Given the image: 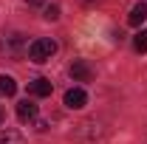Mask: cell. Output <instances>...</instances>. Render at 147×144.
<instances>
[{
    "label": "cell",
    "instance_id": "obj_1",
    "mask_svg": "<svg viewBox=\"0 0 147 144\" xmlns=\"http://www.w3.org/2000/svg\"><path fill=\"white\" fill-rule=\"evenodd\" d=\"M54 54H57V42L51 40V37H40V40H34V42L28 45V59L37 62V65L48 62Z\"/></svg>",
    "mask_w": 147,
    "mask_h": 144
},
{
    "label": "cell",
    "instance_id": "obj_5",
    "mask_svg": "<svg viewBox=\"0 0 147 144\" xmlns=\"http://www.w3.org/2000/svg\"><path fill=\"white\" fill-rule=\"evenodd\" d=\"M71 76L76 79V82H91L93 71H91V65H88L85 59H74L71 62Z\"/></svg>",
    "mask_w": 147,
    "mask_h": 144
},
{
    "label": "cell",
    "instance_id": "obj_7",
    "mask_svg": "<svg viewBox=\"0 0 147 144\" xmlns=\"http://www.w3.org/2000/svg\"><path fill=\"white\" fill-rule=\"evenodd\" d=\"M144 20H147V0H142V3H136V6H133V11H130L127 23H130V26H136V28H139V26H142Z\"/></svg>",
    "mask_w": 147,
    "mask_h": 144
},
{
    "label": "cell",
    "instance_id": "obj_13",
    "mask_svg": "<svg viewBox=\"0 0 147 144\" xmlns=\"http://www.w3.org/2000/svg\"><path fill=\"white\" fill-rule=\"evenodd\" d=\"M0 124H3V110H0Z\"/></svg>",
    "mask_w": 147,
    "mask_h": 144
},
{
    "label": "cell",
    "instance_id": "obj_6",
    "mask_svg": "<svg viewBox=\"0 0 147 144\" xmlns=\"http://www.w3.org/2000/svg\"><path fill=\"white\" fill-rule=\"evenodd\" d=\"M17 119H20V122H34V119H37V105L31 102V99L17 102Z\"/></svg>",
    "mask_w": 147,
    "mask_h": 144
},
{
    "label": "cell",
    "instance_id": "obj_3",
    "mask_svg": "<svg viewBox=\"0 0 147 144\" xmlns=\"http://www.w3.org/2000/svg\"><path fill=\"white\" fill-rule=\"evenodd\" d=\"M88 105V93L82 88H71V90H65V108H71V110H79V108H85Z\"/></svg>",
    "mask_w": 147,
    "mask_h": 144
},
{
    "label": "cell",
    "instance_id": "obj_2",
    "mask_svg": "<svg viewBox=\"0 0 147 144\" xmlns=\"http://www.w3.org/2000/svg\"><path fill=\"white\" fill-rule=\"evenodd\" d=\"M0 51L6 57H23V54H28V42H26V37L17 34V31H9V34H3L0 37Z\"/></svg>",
    "mask_w": 147,
    "mask_h": 144
},
{
    "label": "cell",
    "instance_id": "obj_11",
    "mask_svg": "<svg viewBox=\"0 0 147 144\" xmlns=\"http://www.w3.org/2000/svg\"><path fill=\"white\" fill-rule=\"evenodd\" d=\"M59 17V6H48L45 9V20H57Z\"/></svg>",
    "mask_w": 147,
    "mask_h": 144
},
{
    "label": "cell",
    "instance_id": "obj_8",
    "mask_svg": "<svg viewBox=\"0 0 147 144\" xmlns=\"http://www.w3.org/2000/svg\"><path fill=\"white\" fill-rule=\"evenodd\" d=\"M17 93V82L9 73H0V96H14Z\"/></svg>",
    "mask_w": 147,
    "mask_h": 144
},
{
    "label": "cell",
    "instance_id": "obj_4",
    "mask_svg": "<svg viewBox=\"0 0 147 144\" xmlns=\"http://www.w3.org/2000/svg\"><path fill=\"white\" fill-rule=\"evenodd\" d=\"M51 90H54V85H51V79H45V76H37V79H31L28 82V93L31 96H51Z\"/></svg>",
    "mask_w": 147,
    "mask_h": 144
},
{
    "label": "cell",
    "instance_id": "obj_10",
    "mask_svg": "<svg viewBox=\"0 0 147 144\" xmlns=\"http://www.w3.org/2000/svg\"><path fill=\"white\" fill-rule=\"evenodd\" d=\"M133 48H136L139 54H144V51H147V28H144V31H139V34L133 37Z\"/></svg>",
    "mask_w": 147,
    "mask_h": 144
},
{
    "label": "cell",
    "instance_id": "obj_9",
    "mask_svg": "<svg viewBox=\"0 0 147 144\" xmlns=\"http://www.w3.org/2000/svg\"><path fill=\"white\" fill-rule=\"evenodd\" d=\"M0 144H26V139L17 130H0Z\"/></svg>",
    "mask_w": 147,
    "mask_h": 144
},
{
    "label": "cell",
    "instance_id": "obj_12",
    "mask_svg": "<svg viewBox=\"0 0 147 144\" xmlns=\"http://www.w3.org/2000/svg\"><path fill=\"white\" fill-rule=\"evenodd\" d=\"M26 3H28V6H42L45 0H26Z\"/></svg>",
    "mask_w": 147,
    "mask_h": 144
}]
</instances>
